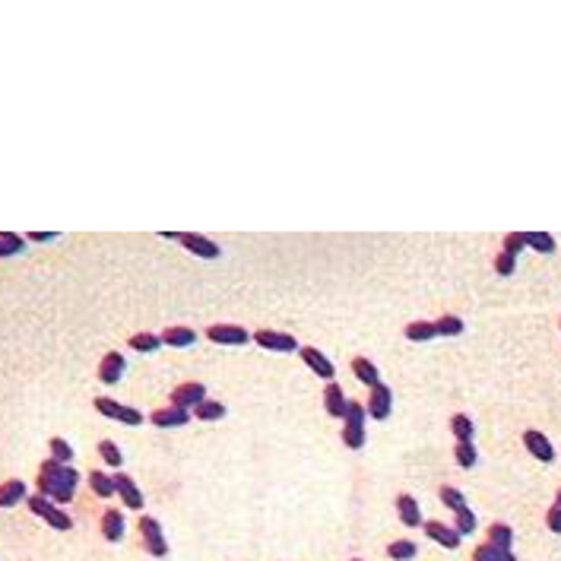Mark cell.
Listing matches in <instances>:
<instances>
[{
  "label": "cell",
  "mask_w": 561,
  "mask_h": 561,
  "mask_svg": "<svg viewBox=\"0 0 561 561\" xmlns=\"http://www.w3.org/2000/svg\"><path fill=\"white\" fill-rule=\"evenodd\" d=\"M523 444H526V450L539 460V463H552V460H555V448H552V441L543 435V431L526 428L523 431Z\"/></svg>",
  "instance_id": "obj_12"
},
{
  "label": "cell",
  "mask_w": 561,
  "mask_h": 561,
  "mask_svg": "<svg viewBox=\"0 0 561 561\" xmlns=\"http://www.w3.org/2000/svg\"><path fill=\"white\" fill-rule=\"evenodd\" d=\"M251 340L257 343V346L270 349V352H295V349H299V343H295L292 333H279V330H267V327L254 330Z\"/></svg>",
  "instance_id": "obj_7"
},
{
  "label": "cell",
  "mask_w": 561,
  "mask_h": 561,
  "mask_svg": "<svg viewBox=\"0 0 561 561\" xmlns=\"http://www.w3.org/2000/svg\"><path fill=\"white\" fill-rule=\"evenodd\" d=\"M114 491L121 495V501H124V508L130 511H143V495H140L137 482H133L130 476H124V472H118L114 476Z\"/></svg>",
  "instance_id": "obj_13"
},
{
  "label": "cell",
  "mask_w": 561,
  "mask_h": 561,
  "mask_svg": "<svg viewBox=\"0 0 561 561\" xmlns=\"http://www.w3.org/2000/svg\"><path fill=\"white\" fill-rule=\"evenodd\" d=\"M435 336H438V330L431 321H412L406 327V340H412V343H425V340H435Z\"/></svg>",
  "instance_id": "obj_28"
},
{
  "label": "cell",
  "mask_w": 561,
  "mask_h": 561,
  "mask_svg": "<svg viewBox=\"0 0 561 561\" xmlns=\"http://www.w3.org/2000/svg\"><path fill=\"white\" fill-rule=\"evenodd\" d=\"M523 241H526V248H533L536 254H555V248H558V241L552 238L549 232H523Z\"/></svg>",
  "instance_id": "obj_22"
},
{
  "label": "cell",
  "mask_w": 561,
  "mask_h": 561,
  "mask_svg": "<svg viewBox=\"0 0 561 561\" xmlns=\"http://www.w3.org/2000/svg\"><path fill=\"white\" fill-rule=\"evenodd\" d=\"M513 270H517V257H513V254L501 251V254L495 257V273H498V276H511Z\"/></svg>",
  "instance_id": "obj_39"
},
{
  "label": "cell",
  "mask_w": 561,
  "mask_h": 561,
  "mask_svg": "<svg viewBox=\"0 0 561 561\" xmlns=\"http://www.w3.org/2000/svg\"><path fill=\"white\" fill-rule=\"evenodd\" d=\"M352 374L358 377V384H365V387H374V384H381V371H377V365L371 362V358L365 355H355L352 358Z\"/></svg>",
  "instance_id": "obj_16"
},
{
  "label": "cell",
  "mask_w": 561,
  "mask_h": 561,
  "mask_svg": "<svg viewBox=\"0 0 561 561\" xmlns=\"http://www.w3.org/2000/svg\"><path fill=\"white\" fill-rule=\"evenodd\" d=\"M99 457H102L111 470H118V466L124 463V454H121V448L114 441H99Z\"/></svg>",
  "instance_id": "obj_33"
},
{
  "label": "cell",
  "mask_w": 561,
  "mask_h": 561,
  "mask_svg": "<svg viewBox=\"0 0 561 561\" xmlns=\"http://www.w3.org/2000/svg\"><path fill=\"white\" fill-rule=\"evenodd\" d=\"M425 536L431 539V543H438L441 549H460V543H463V536L454 530V526L441 523V520H425Z\"/></svg>",
  "instance_id": "obj_9"
},
{
  "label": "cell",
  "mask_w": 561,
  "mask_h": 561,
  "mask_svg": "<svg viewBox=\"0 0 561 561\" xmlns=\"http://www.w3.org/2000/svg\"><path fill=\"white\" fill-rule=\"evenodd\" d=\"M124 368H127V358L121 352H108L102 362H99V381L102 384H118L124 377Z\"/></svg>",
  "instance_id": "obj_15"
},
{
  "label": "cell",
  "mask_w": 561,
  "mask_h": 561,
  "mask_svg": "<svg viewBox=\"0 0 561 561\" xmlns=\"http://www.w3.org/2000/svg\"><path fill=\"white\" fill-rule=\"evenodd\" d=\"M29 511L35 513V517H42L45 523H51L54 530H60V533H67V530L73 526V520L67 517V513L60 511L54 501H48L45 495H32V498H29Z\"/></svg>",
  "instance_id": "obj_3"
},
{
  "label": "cell",
  "mask_w": 561,
  "mask_h": 561,
  "mask_svg": "<svg viewBox=\"0 0 561 561\" xmlns=\"http://www.w3.org/2000/svg\"><path fill=\"white\" fill-rule=\"evenodd\" d=\"M89 485H92V491H96L99 498L118 495V491H114V476H105L102 470H92V472H89Z\"/></svg>",
  "instance_id": "obj_26"
},
{
  "label": "cell",
  "mask_w": 561,
  "mask_h": 561,
  "mask_svg": "<svg viewBox=\"0 0 561 561\" xmlns=\"http://www.w3.org/2000/svg\"><path fill=\"white\" fill-rule=\"evenodd\" d=\"M159 336L165 346H174V349H184V346H194V343H197V333H194L191 327H168V330H162Z\"/></svg>",
  "instance_id": "obj_18"
},
{
  "label": "cell",
  "mask_w": 561,
  "mask_h": 561,
  "mask_svg": "<svg viewBox=\"0 0 561 561\" xmlns=\"http://www.w3.org/2000/svg\"><path fill=\"white\" fill-rule=\"evenodd\" d=\"M441 501L448 504L450 511H460V508H466V495L460 489H454V485H444L441 489Z\"/></svg>",
  "instance_id": "obj_37"
},
{
  "label": "cell",
  "mask_w": 561,
  "mask_h": 561,
  "mask_svg": "<svg viewBox=\"0 0 561 561\" xmlns=\"http://www.w3.org/2000/svg\"><path fill=\"white\" fill-rule=\"evenodd\" d=\"M165 238L178 241L181 248H187L194 257H204V260H216V257H222V248L216 245V241H209L206 235H197V232H162Z\"/></svg>",
  "instance_id": "obj_2"
},
{
  "label": "cell",
  "mask_w": 561,
  "mask_h": 561,
  "mask_svg": "<svg viewBox=\"0 0 561 561\" xmlns=\"http://www.w3.org/2000/svg\"><path fill=\"white\" fill-rule=\"evenodd\" d=\"M454 460L463 470H472L476 466V460H479V454H476V448H472V441L470 444H457V450H454Z\"/></svg>",
  "instance_id": "obj_36"
},
{
  "label": "cell",
  "mask_w": 561,
  "mask_h": 561,
  "mask_svg": "<svg viewBox=\"0 0 561 561\" xmlns=\"http://www.w3.org/2000/svg\"><path fill=\"white\" fill-rule=\"evenodd\" d=\"M545 523H549L552 533H558V536H561V504H558V501L552 504V511H549V517H545Z\"/></svg>",
  "instance_id": "obj_41"
},
{
  "label": "cell",
  "mask_w": 561,
  "mask_h": 561,
  "mask_svg": "<svg viewBox=\"0 0 561 561\" xmlns=\"http://www.w3.org/2000/svg\"><path fill=\"white\" fill-rule=\"evenodd\" d=\"M206 340L219 343V346H245L251 333L238 323H213V327H206Z\"/></svg>",
  "instance_id": "obj_6"
},
{
  "label": "cell",
  "mask_w": 561,
  "mask_h": 561,
  "mask_svg": "<svg viewBox=\"0 0 561 561\" xmlns=\"http://www.w3.org/2000/svg\"><path fill=\"white\" fill-rule=\"evenodd\" d=\"M501 561H517V558H513V552H508V555H504Z\"/></svg>",
  "instance_id": "obj_43"
},
{
  "label": "cell",
  "mask_w": 561,
  "mask_h": 561,
  "mask_svg": "<svg viewBox=\"0 0 561 561\" xmlns=\"http://www.w3.org/2000/svg\"><path fill=\"white\" fill-rule=\"evenodd\" d=\"M54 238H57V232H29V241H42V245L45 241H54Z\"/></svg>",
  "instance_id": "obj_42"
},
{
  "label": "cell",
  "mask_w": 561,
  "mask_h": 561,
  "mask_svg": "<svg viewBox=\"0 0 561 561\" xmlns=\"http://www.w3.org/2000/svg\"><path fill=\"white\" fill-rule=\"evenodd\" d=\"M299 355H301V362H305L317 377H323V381H333V377H336L333 358H327V355L321 352V349H314V346H301V349H299Z\"/></svg>",
  "instance_id": "obj_10"
},
{
  "label": "cell",
  "mask_w": 561,
  "mask_h": 561,
  "mask_svg": "<svg viewBox=\"0 0 561 561\" xmlns=\"http://www.w3.org/2000/svg\"><path fill=\"white\" fill-rule=\"evenodd\" d=\"M137 530H140V536H143V549L150 552L152 558H165L168 555V543H165V536H162L159 520H155V517H140Z\"/></svg>",
  "instance_id": "obj_4"
},
{
  "label": "cell",
  "mask_w": 561,
  "mask_h": 561,
  "mask_svg": "<svg viewBox=\"0 0 561 561\" xmlns=\"http://www.w3.org/2000/svg\"><path fill=\"white\" fill-rule=\"evenodd\" d=\"M48 450H51V460H57V463L70 466V460H73V448L64 441V438H51V441H48Z\"/></svg>",
  "instance_id": "obj_34"
},
{
  "label": "cell",
  "mask_w": 561,
  "mask_h": 561,
  "mask_svg": "<svg viewBox=\"0 0 561 561\" xmlns=\"http://www.w3.org/2000/svg\"><path fill=\"white\" fill-rule=\"evenodd\" d=\"M159 346H162V336H155V333H133L130 336L133 352H155Z\"/></svg>",
  "instance_id": "obj_29"
},
{
  "label": "cell",
  "mask_w": 561,
  "mask_h": 561,
  "mask_svg": "<svg viewBox=\"0 0 561 561\" xmlns=\"http://www.w3.org/2000/svg\"><path fill=\"white\" fill-rule=\"evenodd\" d=\"M194 412L191 409H178V406H165V409H155L150 416V422L155 428H181V425H187V418H191Z\"/></svg>",
  "instance_id": "obj_14"
},
{
  "label": "cell",
  "mask_w": 561,
  "mask_h": 561,
  "mask_svg": "<svg viewBox=\"0 0 561 561\" xmlns=\"http://www.w3.org/2000/svg\"><path fill=\"white\" fill-rule=\"evenodd\" d=\"M0 257H4V248H0Z\"/></svg>",
  "instance_id": "obj_45"
},
{
  "label": "cell",
  "mask_w": 561,
  "mask_h": 561,
  "mask_svg": "<svg viewBox=\"0 0 561 561\" xmlns=\"http://www.w3.org/2000/svg\"><path fill=\"white\" fill-rule=\"evenodd\" d=\"M77 482H79V472L73 466H64L57 460H45L42 470H38V495H45L48 501L54 504H67L73 501V491H77Z\"/></svg>",
  "instance_id": "obj_1"
},
{
  "label": "cell",
  "mask_w": 561,
  "mask_h": 561,
  "mask_svg": "<svg viewBox=\"0 0 561 561\" xmlns=\"http://www.w3.org/2000/svg\"><path fill=\"white\" fill-rule=\"evenodd\" d=\"M558 504H561V491H558Z\"/></svg>",
  "instance_id": "obj_44"
},
{
  "label": "cell",
  "mask_w": 561,
  "mask_h": 561,
  "mask_svg": "<svg viewBox=\"0 0 561 561\" xmlns=\"http://www.w3.org/2000/svg\"><path fill=\"white\" fill-rule=\"evenodd\" d=\"M92 406L102 412L105 418H114V422H121V425H140V422H143V412H140V409L121 406L118 400H108V396H96V400H92Z\"/></svg>",
  "instance_id": "obj_5"
},
{
  "label": "cell",
  "mask_w": 561,
  "mask_h": 561,
  "mask_svg": "<svg viewBox=\"0 0 561 561\" xmlns=\"http://www.w3.org/2000/svg\"><path fill=\"white\" fill-rule=\"evenodd\" d=\"M226 406H222L219 400H204L194 406V416L200 418V422H219V418H226Z\"/></svg>",
  "instance_id": "obj_23"
},
{
  "label": "cell",
  "mask_w": 561,
  "mask_h": 561,
  "mask_svg": "<svg viewBox=\"0 0 561 561\" xmlns=\"http://www.w3.org/2000/svg\"><path fill=\"white\" fill-rule=\"evenodd\" d=\"M387 555L394 561H409L416 558V543H409V539H396V543H390Z\"/></svg>",
  "instance_id": "obj_35"
},
{
  "label": "cell",
  "mask_w": 561,
  "mask_h": 561,
  "mask_svg": "<svg viewBox=\"0 0 561 561\" xmlns=\"http://www.w3.org/2000/svg\"><path fill=\"white\" fill-rule=\"evenodd\" d=\"M450 431H454L457 444H470L472 435H476V425H472L470 416H460V412H457V416L450 418Z\"/></svg>",
  "instance_id": "obj_24"
},
{
  "label": "cell",
  "mask_w": 561,
  "mask_h": 561,
  "mask_svg": "<svg viewBox=\"0 0 561 561\" xmlns=\"http://www.w3.org/2000/svg\"><path fill=\"white\" fill-rule=\"evenodd\" d=\"M26 498V482L23 479H10V482L0 485V508H16Z\"/></svg>",
  "instance_id": "obj_21"
},
{
  "label": "cell",
  "mask_w": 561,
  "mask_h": 561,
  "mask_svg": "<svg viewBox=\"0 0 561 561\" xmlns=\"http://www.w3.org/2000/svg\"><path fill=\"white\" fill-rule=\"evenodd\" d=\"M454 517H457L454 530L460 533V536H470V533H472V530H476V526H479L476 513H472L470 508H460V511H454Z\"/></svg>",
  "instance_id": "obj_32"
},
{
  "label": "cell",
  "mask_w": 561,
  "mask_h": 561,
  "mask_svg": "<svg viewBox=\"0 0 561 561\" xmlns=\"http://www.w3.org/2000/svg\"><path fill=\"white\" fill-rule=\"evenodd\" d=\"M323 409H327L333 418L346 416V396H343V387L336 381H330L327 387H323Z\"/></svg>",
  "instance_id": "obj_17"
},
{
  "label": "cell",
  "mask_w": 561,
  "mask_h": 561,
  "mask_svg": "<svg viewBox=\"0 0 561 561\" xmlns=\"http://www.w3.org/2000/svg\"><path fill=\"white\" fill-rule=\"evenodd\" d=\"M508 552H501V549H495L491 543H485V545H479L476 552H472V561H501Z\"/></svg>",
  "instance_id": "obj_38"
},
{
  "label": "cell",
  "mask_w": 561,
  "mask_h": 561,
  "mask_svg": "<svg viewBox=\"0 0 561 561\" xmlns=\"http://www.w3.org/2000/svg\"><path fill=\"white\" fill-rule=\"evenodd\" d=\"M396 511H400V520L409 526V530H412V526H422L425 523L422 511H418V501L412 495H400V498H396Z\"/></svg>",
  "instance_id": "obj_19"
},
{
  "label": "cell",
  "mask_w": 561,
  "mask_h": 561,
  "mask_svg": "<svg viewBox=\"0 0 561 561\" xmlns=\"http://www.w3.org/2000/svg\"><path fill=\"white\" fill-rule=\"evenodd\" d=\"M489 543L501 552H511V543H513V530L508 523H491L489 526Z\"/></svg>",
  "instance_id": "obj_25"
},
{
  "label": "cell",
  "mask_w": 561,
  "mask_h": 561,
  "mask_svg": "<svg viewBox=\"0 0 561 561\" xmlns=\"http://www.w3.org/2000/svg\"><path fill=\"white\" fill-rule=\"evenodd\" d=\"M390 406H394V394H390V387L387 384H374L371 387V396H368V403H365V409H368V416L371 418H387L390 416Z\"/></svg>",
  "instance_id": "obj_11"
},
{
  "label": "cell",
  "mask_w": 561,
  "mask_h": 561,
  "mask_svg": "<svg viewBox=\"0 0 561 561\" xmlns=\"http://www.w3.org/2000/svg\"><path fill=\"white\" fill-rule=\"evenodd\" d=\"M343 444L349 450H358L365 444V422H343Z\"/></svg>",
  "instance_id": "obj_27"
},
{
  "label": "cell",
  "mask_w": 561,
  "mask_h": 561,
  "mask_svg": "<svg viewBox=\"0 0 561 561\" xmlns=\"http://www.w3.org/2000/svg\"><path fill=\"white\" fill-rule=\"evenodd\" d=\"M435 330H438V336H460L463 333V321L454 314H444L435 321Z\"/></svg>",
  "instance_id": "obj_30"
},
{
  "label": "cell",
  "mask_w": 561,
  "mask_h": 561,
  "mask_svg": "<svg viewBox=\"0 0 561 561\" xmlns=\"http://www.w3.org/2000/svg\"><path fill=\"white\" fill-rule=\"evenodd\" d=\"M352 561H358V558H352Z\"/></svg>",
  "instance_id": "obj_46"
},
{
  "label": "cell",
  "mask_w": 561,
  "mask_h": 561,
  "mask_svg": "<svg viewBox=\"0 0 561 561\" xmlns=\"http://www.w3.org/2000/svg\"><path fill=\"white\" fill-rule=\"evenodd\" d=\"M0 248H4V257H16V254H23L26 238L16 232H0Z\"/></svg>",
  "instance_id": "obj_31"
},
{
  "label": "cell",
  "mask_w": 561,
  "mask_h": 561,
  "mask_svg": "<svg viewBox=\"0 0 561 561\" xmlns=\"http://www.w3.org/2000/svg\"><path fill=\"white\" fill-rule=\"evenodd\" d=\"M124 513L121 511H105V517H102V533H105V539L108 543H121L124 539Z\"/></svg>",
  "instance_id": "obj_20"
},
{
  "label": "cell",
  "mask_w": 561,
  "mask_h": 561,
  "mask_svg": "<svg viewBox=\"0 0 561 561\" xmlns=\"http://www.w3.org/2000/svg\"><path fill=\"white\" fill-rule=\"evenodd\" d=\"M204 400H206V387L200 381L178 384V387L172 390V406H178V409H191L194 412V406L204 403Z\"/></svg>",
  "instance_id": "obj_8"
},
{
  "label": "cell",
  "mask_w": 561,
  "mask_h": 561,
  "mask_svg": "<svg viewBox=\"0 0 561 561\" xmlns=\"http://www.w3.org/2000/svg\"><path fill=\"white\" fill-rule=\"evenodd\" d=\"M523 248H526L523 232H511V235H504V251H508V254L517 257L520 251H523Z\"/></svg>",
  "instance_id": "obj_40"
}]
</instances>
